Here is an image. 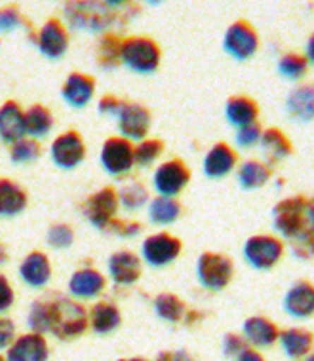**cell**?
<instances>
[{
    "label": "cell",
    "instance_id": "obj_1",
    "mask_svg": "<svg viewBox=\"0 0 314 361\" xmlns=\"http://www.w3.org/2000/svg\"><path fill=\"white\" fill-rule=\"evenodd\" d=\"M274 226L286 238L310 245L313 204L305 198H288L274 207Z\"/></svg>",
    "mask_w": 314,
    "mask_h": 361
},
{
    "label": "cell",
    "instance_id": "obj_2",
    "mask_svg": "<svg viewBox=\"0 0 314 361\" xmlns=\"http://www.w3.org/2000/svg\"><path fill=\"white\" fill-rule=\"evenodd\" d=\"M48 310V331H52L57 338H75L84 333L88 325L86 310L78 302L57 297L56 300L46 302Z\"/></svg>",
    "mask_w": 314,
    "mask_h": 361
},
{
    "label": "cell",
    "instance_id": "obj_3",
    "mask_svg": "<svg viewBox=\"0 0 314 361\" xmlns=\"http://www.w3.org/2000/svg\"><path fill=\"white\" fill-rule=\"evenodd\" d=\"M122 8L120 2H73L67 4V19L76 29H88V31H101L119 16Z\"/></svg>",
    "mask_w": 314,
    "mask_h": 361
},
{
    "label": "cell",
    "instance_id": "obj_4",
    "mask_svg": "<svg viewBox=\"0 0 314 361\" xmlns=\"http://www.w3.org/2000/svg\"><path fill=\"white\" fill-rule=\"evenodd\" d=\"M120 59L135 73H152L160 63V50L151 38L133 37L120 44Z\"/></svg>",
    "mask_w": 314,
    "mask_h": 361
},
{
    "label": "cell",
    "instance_id": "obj_5",
    "mask_svg": "<svg viewBox=\"0 0 314 361\" xmlns=\"http://www.w3.org/2000/svg\"><path fill=\"white\" fill-rule=\"evenodd\" d=\"M198 278L207 289H223L233 278V262L225 255L204 253L198 259Z\"/></svg>",
    "mask_w": 314,
    "mask_h": 361
},
{
    "label": "cell",
    "instance_id": "obj_6",
    "mask_svg": "<svg viewBox=\"0 0 314 361\" xmlns=\"http://www.w3.org/2000/svg\"><path fill=\"white\" fill-rule=\"evenodd\" d=\"M284 253L282 242L272 236H253L246 242L244 255L251 267L259 270L272 268Z\"/></svg>",
    "mask_w": 314,
    "mask_h": 361
},
{
    "label": "cell",
    "instance_id": "obj_7",
    "mask_svg": "<svg viewBox=\"0 0 314 361\" xmlns=\"http://www.w3.org/2000/svg\"><path fill=\"white\" fill-rule=\"evenodd\" d=\"M119 209V196L113 188H101L94 196H90L86 206H84V215L97 228H109V224L114 221Z\"/></svg>",
    "mask_w": 314,
    "mask_h": 361
},
{
    "label": "cell",
    "instance_id": "obj_8",
    "mask_svg": "<svg viewBox=\"0 0 314 361\" xmlns=\"http://www.w3.org/2000/svg\"><path fill=\"white\" fill-rule=\"evenodd\" d=\"M101 164L111 175H122L133 166L132 143L124 137H111L101 149Z\"/></svg>",
    "mask_w": 314,
    "mask_h": 361
},
{
    "label": "cell",
    "instance_id": "obj_9",
    "mask_svg": "<svg viewBox=\"0 0 314 361\" xmlns=\"http://www.w3.org/2000/svg\"><path fill=\"white\" fill-rule=\"evenodd\" d=\"M141 251H143V259L151 267H166L177 259L181 251V242L170 234H155L145 240Z\"/></svg>",
    "mask_w": 314,
    "mask_h": 361
},
{
    "label": "cell",
    "instance_id": "obj_10",
    "mask_svg": "<svg viewBox=\"0 0 314 361\" xmlns=\"http://www.w3.org/2000/svg\"><path fill=\"white\" fill-rule=\"evenodd\" d=\"M86 156L84 141L76 131H67L52 143V160L63 169L76 168Z\"/></svg>",
    "mask_w": 314,
    "mask_h": 361
},
{
    "label": "cell",
    "instance_id": "obj_11",
    "mask_svg": "<svg viewBox=\"0 0 314 361\" xmlns=\"http://www.w3.org/2000/svg\"><path fill=\"white\" fill-rule=\"evenodd\" d=\"M258 35L244 21L233 23L227 29L225 38H223L225 50L236 59H248V57L253 56L258 51Z\"/></svg>",
    "mask_w": 314,
    "mask_h": 361
},
{
    "label": "cell",
    "instance_id": "obj_12",
    "mask_svg": "<svg viewBox=\"0 0 314 361\" xmlns=\"http://www.w3.org/2000/svg\"><path fill=\"white\" fill-rule=\"evenodd\" d=\"M119 128L124 139H143L151 126L149 111L135 103H122L116 112Z\"/></svg>",
    "mask_w": 314,
    "mask_h": 361
},
{
    "label": "cell",
    "instance_id": "obj_13",
    "mask_svg": "<svg viewBox=\"0 0 314 361\" xmlns=\"http://www.w3.org/2000/svg\"><path fill=\"white\" fill-rule=\"evenodd\" d=\"M188 169L185 164L179 160H171V162L162 164L155 173V187L160 192V196L170 198L174 194L181 192L183 188L187 187L188 183Z\"/></svg>",
    "mask_w": 314,
    "mask_h": 361
},
{
    "label": "cell",
    "instance_id": "obj_14",
    "mask_svg": "<svg viewBox=\"0 0 314 361\" xmlns=\"http://www.w3.org/2000/svg\"><path fill=\"white\" fill-rule=\"evenodd\" d=\"M38 48L46 57H52V59L61 57L69 48V35L65 31V27L56 19L46 21L38 32Z\"/></svg>",
    "mask_w": 314,
    "mask_h": 361
},
{
    "label": "cell",
    "instance_id": "obj_15",
    "mask_svg": "<svg viewBox=\"0 0 314 361\" xmlns=\"http://www.w3.org/2000/svg\"><path fill=\"white\" fill-rule=\"evenodd\" d=\"M25 137V114L18 103L8 101L0 106V139L4 143H18Z\"/></svg>",
    "mask_w": 314,
    "mask_h": 361
},
{
    "label": "cell",
    "instance_id": "obj_16",
    "mask_svg": "<svg viewBox=\"0 0 314 361\" xmlns=\"http://www.w3.org/2000/svg\"><path fill=\"white\" fill-rule=\"evenodd\" d=\"M48 346L46 341L37 333L19 336L8 352V361H46Z\"/></svg>",
    "mask_w": 314,
    "mask_h": 361
},
{
    "label": "cell",
    "instance_id": "obj_17",
    "mask_svg": "<svg viewBox=\"0 0 314 361\" xmlns=\"http://www.w3.org/2000/svg\"><path fill=\"white\" fill-rule=\"evenodd\" d=\"M19 276L23 278L25 283L31 287H42L50 281L52 268L50 261L44 253L40 251H32L31 255H27L19 267Z\"/></svg>",
    "mask_w": 314,
    "mask_h": 361
},
{
    "label": "cell",
    "instance_id": "obj_18",
    "mask_svg": "<svg viewBox=\"0 0 314 361\" xmlns=\"http://www.w3.org/2000/svg\"><path fill=\"white\" fill-rule=\"evenodd\" d=\"M284 308L296 318H308L314 310V289L307 281H299L284 297Z\"/></svg>",
    "mask_w": 314,
    "mask_h": 361
},
{
    "label": "cell",
    "instance_id": "obj_19",
    "mask_svg": "<svg viewBox=\"0 0 314 361\" xmlns=\"http://www.w3.org/2000/svg\"><path fill=\"white\" fill-rule=\"evenodd\" d=\"M109 272L116 283L130 286L141 276V262L130 251H119L109 259Z\"/></svg>",
    "mask_w": 314,
    "mask_h": 361
},
{
    "label": "cell",
    "instance_id": "obj_20",
    "mask_svg": "<svg viewBox=\"0 0 314 361\" xmlns=\"http://www.w3.org/2000/svg\"><path fill=\"white\" fill-rule=\"evenodd\" d=\"M95 84L94 80L86 75H78V73H73V75L67 76V80L63 84V99L67 101L71 106H84L88 105L92 95H94Z\"/></svg>",
    "mask_w": 314,
    "mask_h": 361
},
{
    "label": "cell",
    "instance_id": "obj_21",
    "mask_svg": "<svg viewBox=\"0 0 314 361\" xmlns=\"http://www.w3.org/2000/svg\"><path fill=\"white\" fill-rule=\"evenodd\" d=\"M103 289H105V278L97 270L84 268V270H78V272L71 276L69 291L75 297L92 299V297H97Z\"/></svg>",
    "mask_w": 314,
    "mask_h": 361
},
{
    "label": "cell",
    "instance_id": "obj_22",
    "mask_svg": "<svg viewBox=\"0 0 314 361\" xmlns=\"http://www.w3.org/2000/svg\"><path fill=\"white\" fill-rule=\"evenodd\" d=\"M234 164H236V156H234L233 149L229 145L219 143L215 145L204 158V173L212 179H219L223 175L231 173Z\"/></svg>",
    "mask_w": 314,
    "mask_h": 361
},
{
    "label": "cell",
    "instance_id": "obj_23",
    "mask_svg": "<svg viewBox=\"0 0 314 361\" xmlns=\"http://www.w3.org/2000/svg\"><path fill=\"white\" fill-rule=\"evenodd\" d=\"M27 194L23 188L8 179H0V215L13 217L25 209Z\"/></svg>",
    "mask_w": 314,
    "mask_h": 361
},
{
    "label": "cell",
    "instance_id": "obj_24",
    "mask_svg": "<svg viewBox=\"0 0 314 361\" xmlns=\"http://www.w3.org/2000/svg\"><path fill=\"white\" fill-rule=\"evenodd\" d=\"M258 105L248 97H231L227 101L225 114L229 122L236 128H244V126L255 124L258 118Z\"/></svg>",
    "mask_w": 314,
    "mask_h": 361
},
{
    "label": "cell",
    "instance_id": "obj_25",
    "mask_svg": "<svg viewBox=\"0 0 314 361\" xmlns=\"http://www.w3.org/2000/svg\"><path fill=\"white\" fill-rule=\"evenodd\" d=\"M244 335L255 346H269L278 338V329L269 319L250 318L244 324Z\"/></svg>",
    "mask_w": 314,
    "mask_h": 361
},
{
    "label": "cell",
    "instance_id": "obj_26",
    "mask_svg": "<svg viewBox=\"0 0 314 361\" xmlns=\"http://www.w3.org/2000/svg\"><path fill=\"white\" fill-rule=\"evenodd\" d=\"M286 109L294 118L310 120L314 114V90L313 86L297 87L288 97Z\"/></svg>",
    "mask_w": 314,
    "mask_h": 361
},
{
    "label": "cell",
    "instance_id": "obj_27",
    "mask_svg": "<svg viewBox=\"0 0 314 361\" xmlns=\"http://www.w3.org/2000/svg\"><path fill=\"white\" fill-rule=\"evenodd\" d=\"M259 141H261V147H263L267 160L272 164L282 160V158L289 156V152H291V145H289L288 137L278 130H274V128L265 131Z\"/></svg>",
    "mask_w": 314,
    "mask_h": 361
},
{
    "label": "cell",
    "instance_id": "obj_28",
    "mask_svg": "<svg viewBox=\"0 0 314 361\" xmlns=\"http://www.w3.org/2000/svg\"><path fill=\"white\" fill-rule=\"evenodd\" d=\"M280 343L289 357H303L313 346V335L305 329H288L280 335Z\"/></svg>",
    "mask_w": 314,
    "mask_h": 361
},
{
    "label": "cell",
    "instance_id": "obj_29",
    "mask_svg": "<svg viewBox=\"0 0 314 361\" xmlns=\"http://www.w3.org/2000/svg\"><path fill=\"white\" fill-rule=\"evenodd\" d=\"M54 126L52 112L46 106L35 105L25 112V133L32 137H44Z\"/></svg>",
    "mask_w": 314,
    "mask_h": 361
},
{
    "label": "cell",
    "instance_id": "obj_30",
    "mask_svg": "<svg viewBox=\"0 0 314 361\" xmlns=\"http://www.w3.org/2000/svg\"><path fill=\"white\" fill-rule=\"evenodd\" d=\"M92 327L95 333H111L120 325V312L109 302H99L92 308Z\"/></svg>",
    "mask_w": 314,
    "mask_h": 361
},
{
    "label": "cell",
    "instance_id": "obj_31",
    "mask_svg": "<svg viewBox=\"0 0 314 361\" xmlns=\"http://www.w3.org/2000/svg\"><path fill=\"white\" fill-rule=\"evenodd\" d=\"M179 204L174 202L171 198L166 196H158L157 200H152L151 207H149V217L155 224H170L179 217Z\"/></svg>",
    "mask_w": 314,
    "mask_h": 361
},
{
    "label": "cell",
    "instance_id": "obj_32",
    "mask_svg": "<svg viewBox=\"0 0 314 361\" xmlns=\"http://www.w3.org/2000/svg\"><path fill=\"white\" fill-rule=\"evenodd\" d=\"M238 180L244 188H259L263 187L269 180V169L265 168L261 162L255 160H248L240 166L238 169Z\"/></svg>",
    "mask_w": 314,
    "mask_h": 361
},
{
    "label": "cell",
    "instance_id": "obj_33",
    "mask_svg": "<svg viewBox=\"0 0 314 361\" xmlns=\"http://www.w3.org/2000/svg\"><path fill=\"white\" fill-rule=\"evenodd\" d=\"M155 310L162 319H168V322H177L181 319V316L185 314V305L181 300L177 299L176 295H158L157 300H155Z\"/></svg>",
    "mask_w": 314,
    "mask_h": 361
},
{
    "label": "cell",
    "instance_id": "obj_34",
    "mask_svg": "<svg viewBox=\"0 0 314 361\" xmlns=\"http://www.w3.org/2000/svg\"><path fill=\"white\" fill-rule=\"evenodd\" d=\"M119 200L126 209H139V207H143L147 204L149 192L141 183H132V185H128V187L120 190Z\"/></svg>",
    "mask_w": 314,
    "mask_h": 361
},
{
    "label": "cell",
    "instance_id": "obj_35",
    "mask_svg": "<svg viewBox=\"0 0 314 361\" xmlns=\"http://www.w3.org/2000/svg\"><path fill=\"white\" fill-rule=\"evenodd\" d=\"M120 59V44L119 38L105 37L97 48V63L103 69H113Z\"/></svg>",
    "mask_w": 314,
    "mask_h": 361
},
{
    "label": "cell",
    "instance_id": "obj_36",
    "mask_svg": "<svg viewBox=\"0 0 314 361\" xmlns=\"http://www.w3.org/2000/svg\"><path fill=\"white\" fill-rule=\"evenodd\" d=\"M307 67V59L301 56H297V54H288V56H284L282 59L278 61V71H280V75L289 78V80H297V78L305 76Z\"/></svg>",
    "mask_w": 314,
    "mask_h": 361
},
{
    "label": "cell",
    "instance_id": "obj_37",
    "mask_svg": "<svg viewBox=\"0 0 314 361\" xmlns=\"http://www.w3.org/2000/svg\"><path fill=\"white\" fill-rule=\"evenodd\" d=\"M10 156L16 164H29L40 156V147L32 139H21L18 143H13Z\"/></svg>",
    "mask_w": 314,
    "mask_h": 361
},
{
    "label": "cell",
    "instance_id": "obj_38",
    "mask_svg": "<svg viewBox=\"0 0 314 361\" xmlns=\"http://www.w3.org/2000/svg\"><path fill=\"white\" fill-rule=\"evenodd\" d=\"M160 152H162V143L157 139H149L133 149V162H138L139 166H151L160 156Z\"/></svg>",
    "mask_w": 314,
    "mask_h": 361
},
{
    "label": "cell",
    "instance_id": "obj_39",
    "mask_svg": "<svg viewBox=\"0 0 314 361\" xmlns=\"http://www.w3.org/2000/svg\"><path fill=\"white\" fill-rule=\"evenodd\" d=\"M73 231H71L67 224H54L50 231H48V243H50L52 247H56V250H65V247H69L71 243H73Z\"/></svg>",
    "mask_w": 314,
    "mask_h": 361
},
{
    "label": "cell",
    "instance_id": "obj_40",
    "mask_svg": "<svg viewBox=\"0 0 314 361\" xmlns=\"http://www.w3.org/2000/svg\"><path fill=\"white\" fill-rule=\"evenodd\" d=\"M29 325L31 329L40 335V333H46L48 331V310H46V300H38L35 302L29 312Z\"/></svg>",
    "mask_w": 314,
    "mask_h": 361
},
{
    "label": "cell",
    "instance_id": "obj_41",
    "mask_svg": "<svg viewBox=\"0 0 314 361\" xmlns=\"http://www.w3.org/2000/svg\"><path fill=\"white\" fill-rule=\"evenodd\" d=\"M261 139V128L258 124H250L240 128L238 133H236V143L242 149H248V147H253Z\"/></svg>",
    "mask_w": 314,
    "mask_h": 361
},
{
    "label": "cell",
    "instance_id": "obj_42",
    "mask_svg": "<svg viewBox=\"0 0 314 361\" xmlns=\"http://www.w3.org/2000/svg\"><path fill=\"white\" fill-rule=\"evenodd\" d=\"M21 25V16L16 8H2L0 10V31H13Z\"/></svg>",
    "mask_w": 314,
    "mask_h": 361
},
{
    "label": "cell",
    "instance_id": "obj_43",
    "mask_svg": "<svg viewBox=\"0 0 314 361\" xmlns=\"http://www.w3.org/2000/svg\"><path fill=\"white\" fill-rule=\"evenodd\" d=\"M223 352L229 357H234V355H240L244 352V341L240 338L238 335H227L223 338Z\"/></svg>",
    "mask_w": 314,
    "mask_h": 361
},
{
    "label": "cell",
    "instance_id": "obj_44",
    "mask_svg": "<svg viewBox=\"0 0 314 361\" xmlns=\"http://www.w3.org/2000/svg\"><path fill=\"white\" fill-rule=\"evenodd\" d=\"M13 305V289L8 280L0 274V312H6Z\"/></svg>",
    "mask_w": 314,
    "mask_h": 361
},
{
    "label": "cell",
    "instance_id": "obj_45",
    "mask_svg": "<svg viewBox=\"0 0 314 361\" xmlns=\"http://www.w3.org/2000/svg\"><path fill=\"white\" fill-rule=\"evenodd\" d=\"M109 231H113L119 236H133L141 232V226L138 223H122V221H113L109 224Z\"/></svg>",
    "mask_w": 314,
    "mask_h": 361
},
{
    "label": "cell",
    "instance_id": "obj_46",
    "mask_svg": "<svg viewBox=\"0 0 314 361\" xmlns=\"http://www.w3.org/2000/svg\"><path fill=\"white\" fill-rule=\"evenodd\" d=\"M13 324L10 319L0 318V350L6 348L8 344L12 343L13 338Z\"/></svg>",
    "mask_w": 314,
    "mask_h": 361
},
{
    "label": "cell",
    "instance_id": "obj_47",
    "mask_svg": "<svg viewBox=\"0 0 314 361\" xmlns=\"http://www.w3.org/2000/svg\"><path fill=\"white\" fill-rule=\"evenodd\" d=\"M120 105H122V103H120L116 97H111V95H107V97H103V99L99 101V106H97V109H99L101 114H116L120 109Z\"/></svg>",
    "mask_w": 314,
    "mask_h": 361
},
{
    "label": "cell",
    "instance_id": "obj_48",
    "mask_svg": "<svg viewBox=\"0 0 314 361\" xmlns=\"http://www.w3.org/2000/svg\"><path fill=\"white\" fill-rule=\"evenodd\" d=\"M157 361H191V357L185 352H164Z\"/></svg>",
    "mask_w": 314,
    "mask_h": 361
},
{
    "label": "cell",
    "instance_id": "obj_49",
    "mask_svg": "<svg viewBox=\"0 0 314 361\" xmlns=\"http://www.w3.org/2000/svg\"><path fill=\"white\" fill-rule=\"evenodd\" d=\"M238 361H265L258 352H253V350H244L242 354L238 355Z\"/></svg>",
    "mask_w": 314,
    "mask_h": 361
},
{
    "label": "cell",
    "instance_id": "obj_50",
    "mask_svg": "<svg viewBox=\"0 0 314 361\" xmlns=\"http://www.w3.org/2000/svg\"><path fill=\"white\" fill-rule=\"evenodd\" d=\"M120 361H145V360H141V357H133V360H120Z\"/></svg>",
    "mask_w": 314,
    "mask_h": 361
},
{
    "label": "cell",
    "instance_id": "obj_51",
    "mask_svg": "<svg viewBox=\"0 0 314 361\" xmlns=\"http://www.w3.org/2000/svg\"><path fill=\"white\" fill-rule=\"evenodd\" d=\"M0 361H2V357H0Z\"/></svg>",
    "mask_w": 314,
    "mask_h": 361
},
{
    "label": "cell",
    "instance_id": "obj_52",
    "mask_svg": "<svg viewBox=\"0 0 314 361\" xmlns=\"http://www.w3.org/2000/svg\"><path fill=\"white\" fill-rule=\"evenodd\" d=\"M308 361H313V360H308Z\"/></svg>",
    "mask_w": 314,
    "mask_h": 361
}]
</instances>
